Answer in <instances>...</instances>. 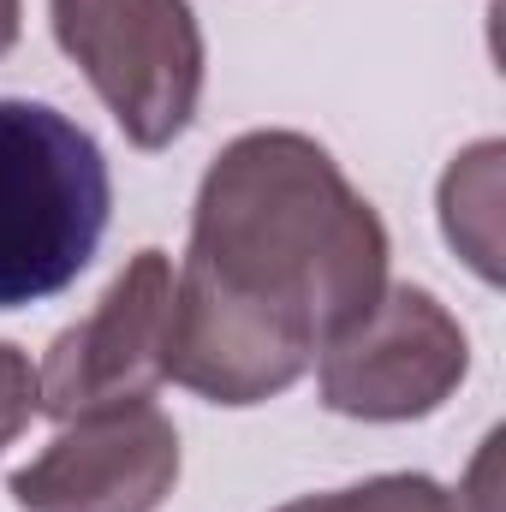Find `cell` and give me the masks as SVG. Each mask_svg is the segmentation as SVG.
<instances>
[{
  "mask_svg": "<svg viewBox=\"0 0 506 512\" xmlns=\"http://www.w3.org/2000/svg\"><path fill=\"white\" fill-rule=\"evenodd\" d=\"M381 286L387 227L334 155L298 131H245L203 173L161 376L215 405H262L298 382Z\"/></svg>",
  "mask_w": 506,
  "mask_h": 512,
  "instance_id": "6da1fadb",
  "label": "cell"
},
{
  "mask_svg": "<svg viewBox=\"0 0 506 512\" xmlns=\"http://www.w3.org/2000/svg\"><path fill=\"white\" fill-rule=\"evenodd\" d=\"M114 179L60 108L0 96V310L66 292L108 233Z\"/></svg>",
  "mask_w": 506,
  "mask_h": 512,
  "instance_id": "7a4b0ae2",
  "label": "cell"
},
{
  "mask_svg": "<svg viewBox=\"0 0 506 512\" xmlns=\"http://www.w3.org/2000/svg\"><path fill=\"white\" fill-rule=\"evenodd\" d=\"M54 36L137 149H167L203 96V30L185 0H48Z\"/></svg>",
  "mask_w": 506,
  "mask_h": 512,
  "instance_id": "3957f363",
  "label": "cell"
},
{
  "mask_svg": "<svg viewBox=\"0 0 506 512\" xmlns=\"http://www.w3.org/2000/svg\"><path fill=\"white\" fill-rule=\"evenodd\" d=\"M322 405L364 423H411L453 399L471 370L465 328L423 286H381V298L322 352Z\"/></svg>",
  "mask_w": 506,
  "mask_h": 512,
  "instance_id": "277c9868",
  "label": "cell"
},
{
  "mask_svg": "<svg viewBox=\"0 0 506 512\" xmlns=\"http://www.w3.org/2000/svg\"><path fill=\"white\" fill-rule=\"evenodd\" d=\"M167 316H173V262L167 251H137L120 268V280L102 292V304L48 346L36 370V411L72 423L84 411L149 399V387L161 382Z\"/></svg>",
  "mask_w": 506,
  "mask_h": 512,
  "instance_id": "5b68a950",
  "label": "cell"
},
{
  "mask_svg": "<svg viewBox=\"0 0 506 512\" xmlns=\"http://www.w3.org/2000/svg\"><path fill=\"white\" fill-rule=\"evenodd\" d=\"M179 483V435L161 405L126 399L84 411L12 471L18 512H155Z\"/></svg>",
  "mask_w": 506,
  "mask_h": 512,
  "instance_id": "8992f818",
  "label": "cell"
},
{
  "mask_svg": "<svg viewBox=\"0 0 506 512\" xmlns=\"http://www.w3.org/2000/svg\"><path fill=\"white\" fill-rule=\"evenodd\" d=\"M501 161L506 143H471L441 179V233L489 286H501Z\"/></svg>",
  "mask_w": 506,
  "mask_h": 512,
  "instance_id": "52a82bcc",
  "label": "cell"
},
{
  "mask_svg": "<svg viewBox=\"0 0 506 512\" xmlns=\"http://www.w3.org/2000/svg\"><path fill=\"white\" fill-rule=\"evenodd\" d=\"M328 512H501V435L483 441L459 489L417 477V471H393V477H370L358 489L328 495Z\"/></svg>",
  "mask_w": 506,
  "mask_h": 512,
  "instance_id": "ba28073f",
  "label": "cell"
},
{
  "mask_svg": "<svg viewBox=\"0 0 506 512\" xmlns=\"http://www.w3.org/2000/svg\"><path fill=\"white\" fill-rule=\"evenodd\" d=\"M30 417H36V370L18 346L0 340V447H12Z\"/></svg>",
  "mask_w": 506,
  "mask_h": 512,
  "instance_id": "9c48e42d",
  "label": "cell"
},
{
  "mask_svg": "<svg viewBox=\"0 0 506 512\" xmlns=\"http://www.w3.org/2000/svg\"><path fill=\"white\" fill-rule=\"evenodd\" d=\"M18 18H24V6L18 0H0V60L18 48Z\"/></svg>",
  "mask_w": 506,
  "mask_h": 512,
  "instance_id": "30bf717a",
  "label": "cell"
},
{
  "mask_svg": "<svg viewBox=\"0 0 506 512\" xmlns=\"http://www.w3.org/2000/svg\"><path fill=\"white\" fill-rule=\"evenodd\" d=\"M280 512H328V495H304V501H292V507Z\"/></svg>",
  "mask_w": 506,
  "mask_h": 512,
  "instance_id": "8fae6325",
  "label": "cell"
}]
</instances>
